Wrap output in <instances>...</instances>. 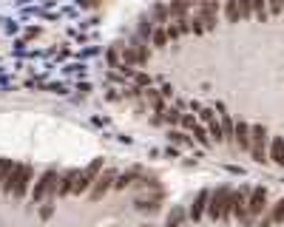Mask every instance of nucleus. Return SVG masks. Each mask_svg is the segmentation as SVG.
Returning <instances> with one entry per match:
<instances>
[{"mask_svg": "<svg viewBox=\"0 0 284 227\" xmlns=\"http://www.w3.org/2000/svg\"><path fill=\"white\" fill-rule=\"evenodd\" d=\"M159 94H162L165 99H170V97H173V88H170V85H162V91H159Z\"/></svg>", "mask_w": 284, "mask_h": 227, "instance_id": "c9c22d12", "label": "nucleus"}, {"mask_svg": "<svg viewBox=\"0 0 284 227\" xmlns=\"http://www.w3.org/2000/svg\"><path fill=\"white\" fill-rule=\"evenodd\" d=\"M207 216L213 221H227L233 216V191L222 184L216 191H210V202H207Z\"/></svg>", "mask_w": 284, "mask_h": 227, "instance_id": "f257e3e1", "label": "nucleus"}, {"mask_svg": "<svg viewBox=\"0 0 284 227\" xmlns=\"http://www.w3.org/2000/svg\"><path fill=\"white\" fill-rule=\"evenodd\" d=\"M154 31H156L154 17H151V14H142V17H139V23H136V37H139V40H145V43H151Z\"/></svg>", "mask_w": 284, "mask_h": 227, "instance_id": "4468645a", "label": "nucleus"}, {"mask_svg": "<svg viewBox=\"0 0 284 227\" xmlns=\"http://www.w3.org/2000/svg\"><path fill=\"white\" fill-rule=\"evenodd\" d=\"M99 173H102V156H97V159H94V162L88 165L85 170H80L77 184H74V196H83V193H88V191H91Z\"/></svg>", "mask_w": 284, "mask_h": 227, "instance_id": "39448f33", "label": "nucleus"}, {"mask_svg": "<svg viewBox=\"0 0 284 227\" xmlns=\"http://www.w3.org/2000/svg\"><path fill=\"white\" fill-rule=\"evenodd\" d=\"M253 14H256V17H259L262 23H267V17H270L267 0H253Z\"/></svg>", "mask_w": 284, "mask_h": 227, "instance_id": "393cba45", "label": "nucleus"}, {"mask_svg": "<svg viewBox=\"0 0 284 227\" xmlns=\"http://www.w3.org/2000/svg\"><path fill=\"white\" fill-rule=\"evenodd\" d=\"M270 134L264 125H250V154H253V159L259 165H267L270 162Z\"/></svg>", "mask_w": 284, "mask_h": 227, "instance_id": "7ed1b4c3", "label": "nucleus"}, {"mask_svg": "<svg viewBox=\"0 0 284 227\" xmlns=\"http://www.w3.org/2000/svg\"><path fill=\"white\" fill-rule=\"evenodd\" d=\"M131 49H134V54H136V65H145V63H148L151 49H148V43H145V40L134 37V43H131Z\"/></svg>", "mask_w": 284, "mask_h": 227, "instance_id": "6ab92c4d", "label": "nucleus"}, {"mask_svg": "<svg viewBox=\"0 0 284 227\" xmlns=\"http://www.w3.org/2000/svg\"><path fill=\"white\" fill-rule=\"evenodd\" d=\"M199 120H202V122H207V125H210V122L216 120V111H213V108H202V111H199Z\"/></svg>", "mask_w": 284, "mask_h": 227, "instance_id": "473e14b6", "label": "nucleus"}, {"mask_svg": "<svg viewBox=\"0 0 284 227\" xmlns=\"http://www.w3.org/2000/svg\"><path fill=\"white\" fill-rule=\"evenodd\" d=\"M207 202H210V191H199L196 199H193V205H191V210H188V219L191 221L202 219V216L207 213Z\"/></svg>", "mask_w": 284, "mask_h": 227, "instance_id": "1a4fd4ad", "label": "nucleus"}, {"mask_svg": "<svg viewBox=\"0 0 284 227\" xmlns=\"http://www.w3.org/2000/svg\"><path fill=\"white\" fill-rule=\"evenodd\" d=\"M207 134H210V142H216V145H222V142H225V134H222V122L213 120L210 125H207Z\"/></svg>", "mask_w": 284, "mask_h": 227, "instance_id": "a878e982", "label": "nucleus"}, {"mask_svg": "<svg viewBox=\"0 0 284 227\" xmlns=\"http://www.w3.org/2000/svg\"><path fill=\"white\" fill-rule=\"evenodd\" d=\"M168 139L173 142V145H182V148H188V145H191V139H188V136H185L182 131H170Z\"/></svg>", "mask_w": 284, "mask_h": 227, "instance_id": "cd10ccee", "label": "nucleus"}, {"mask_svg": "<svg viewBox=\"0 0 284 227\" xmlns=\"http://www.w3.org/2000/svg\"><path fill=\"white\" fill-rule=\"evenodd\" d=\"M191 134H193V139H196L199 145H202V148H210V145H213V142H210V134H207V128H202L199 122L193 125V131H191Z\"/></svg>", "mask_w": 284, "mask_h": 227, "instance_id": "b1692460", "label": "nucleus"}, {"mask_svg": "<svg viewBox=\"0 0 284 227\" xmlns=\"http://www.w3.org/2000/svg\"><path fill=\"white\" fill-rule=\"evenodd\" d=\"M151 17H154L156 26H168V23H170V9H168V3H154V6H151Z\"/></svg>", "mask_w": 284, "mask_h": 227, "instance_id": "dca6fc26", "label": "nucleus"}, {"mask_svg": "<svg viewBox=\"0 0 284 227\" xmlns=\"http://www.w3.org/2000/svg\"><path fill=\"white\" fill-rule=\"evenodd\" d=\"M142 170L139 168H131L125 170V173H117V182H114V191H125V187H131L134 182H139Z\"/></svg>", "mask_w": 284, "mask_h": 227, "instance_id": "2eb2a0df", "label": "nucleus"}, {"mask_svg": "<svg viewBox=\"0 0 284 227\" xmlns=\"http://www.w3.org/2000/svg\"><path fill=\"white\" fill-rule=\"evenodd\" d=\"M264 210H267V187H253L250 199H247V216L250 219H259Z\"/></svg>", "mask_w": 284, "mask_h": 227, "instance_id": "0eeeda50", "label": "nucleus"}, {"mask_svg": "<svg viewBox=\"0 0 284 227\" xmlns=\"http://www.w3.org/2000/svg\"><path fill=\"white\" fill-rule=\"evenodd\" d=\"M57 184H60V173L54 168L43 170V176L31 187V205H43L46 199H57Z\"/></svg>", "mask_w": 284, "mask_h": 227, "instance_id": "f03ea898", "label": "nucleus"}, {"mask_svg": "<svg viewBox=\"0 0 284 227\" xmlns=\"http://www.w3.org/2000/svg\"><path fill=\"white\" fill-rule=\"evenodd\" d=\"M162 117H165V122H168V125H176V122L182 120V114H179L176 108H165V114H162Z\"/></svg>", "mask_w": 284, "mask_h": 227, "instance_id": "7c9ffc66", "label": "nucleus"}, {"mask_svg": "<svg viewBox=\"0 0 284 227\" xmlns=\"http://www.w3.org/2000/svg\"><path fill=\"white\" fill-rule=\"evenodd\" d=\"M170 20H179V17H188L191 14V0H170Z\"/></svg>", "mask_w": 284, "mask_h": 227, "instance_id": "f3484780", "label": "nucleus"}, {"mask_svg": "<svg viewBox=\"0 0 284 227\" xmlns=\"http://www.w3.org/2000/svg\"><path fill=\"white\" fill-rule=\"evenodd\" d=\"M270 162L278 165V168H284V136H270Z\"/></svg>", "mask_w": 284, "mask_h": 227, "instance_id": "f8f14e48", "label": "nucleus"}, {"mask_svg": "<svg viewBox=\"0 0 284 227\" xmlns=\"http://www.w3.org/2000/svg\"><path fill=\"white\" fill-rule=\"evenodd\" d=\"M267 9H270V17H276V14L284 12V0H267Z\"/></svg>", "mask_w": 284, "mask_h": 227, "instance_id": "2f4dec72", "label": "nucleus"}, {"mask_svg": "<svg viewBox=\"0 0 284 227\" xmlns=\"http://www.w3.org/2000/svg\"><path fill=\"white\" fill-rule=\"evenodd\" d=\"M159 205H162V196H159V193H156V196H151V199H136V210H142V213L159 210Z\"/></svg>", "mask_w": 284, "mask_h": 227, "instance_id": "aec40b11", "label": "nucleus"}, {"mask_svg": "<svg viewBox=\"0 0 284 227\" xmlns=\"http://www.w3.org/2000/svg\"><path fill=\"white\" fill-rule=\"evenodd\" d=\"M273 224H284V196L278 199L276 205L262 216V221H259V227H273Z\"/></svg>", "mask_w": 284, "mask_h": 227, "instance_id": "9d476101", "label": "nucleus"}, {"mask_svg": "<svg viewBox=\"0 0 284 227\" xmlns=\"http://www.w3.org/2000/svg\"><path fill=\"white\" fill-rule=\"evenodd\" d=\"M114 182H117V170H111V168L102 170V173L97 176V182H94V187L88 191V199H91V202H99V199L114 187Z\"/></svg>", "mask_w": 284, "mask_h": 227, "instance_id": "423d86ee", "label": "nucleus"}, {"mask_svg": "<svg viewBox=\"0 0 284 227\" xmlns=\"http://www.w3.org/2000/svg\"><path fill=\"white\" fill-rule=\"evenodd\" d=\"M54 202H57V199H46V202H43L40 219H51V216H54Z\"/></svg>", "mask_w": 284, "mask_h": 227, "instance_id": "c756f323", "label": "nucleus"}, {"mask_svg": "<svg viewBox=\"0 0 284 227\" xmlns=\"http://www.w3.org/2000/svg\"><path fill=\"white\" fill-rule=\"evenodd\" d=\"M219 122H222V134H225V142H227V145H236V142H233V131H236V120H233V117H230V114H225V111H222Z\"/></svg>", "mask_w": 284, "mask_h": 227, "instance_id": "a211bd4d", "label": "nucleus"}, {"mask_svg": "<svg viewBox=\"0 0 284 227\" xmlns=\"http://www.w3.org/2000/svg\"><path fill=\"white\" fill-rule=\"evenodd\" d=\"M108 65L111 68H122V60H120V43H114L108 49Z\"/></svg>", "mask_w": 284, "mask_h": 227, "instance_id": "bb28decb", "label": "nucleus"}, {"mask_svg": "<svg viewBox=\"0 0 284 227\" xmlns=\"http://www.w3.org/2000/svg\"><path fill=\"white\" fill-rule=\"evenodd\" d=\"M179 125L188 128V131H193V125H196V117H191V114H182V120H179Z\"/></svg>", "mask_w": 284, "mask_h": 227, "instance_id": "f704fd0d", "label": "nucleus"}, {"mask_svg": "<svg viewBox=\"0 0 284 227\" xmlns=\"http://www.w3.org/2000/svg\"><path fill=\"white\" fill-rule=\"evenodd\" d=\"M77 176H80V170H65L63 176H60V184H57V199H65V196H71V193H74Z\"/></svg>", "mask_w": 284, "mask_h": 227, "instance_id": "9b49d317", "label": "nucleus"}, {"mask_svg": "<svg viewBox=\"0 0 284 227\" xmlns=\"http://www.w3.org/2000/svg\"><path fill=\"white\" fill-rule=\"evenodd\" d=\"M134 83H136V88H151V77H148V74H134Z\"/></svg>", "mask_w": 284, "mask_h": 227, "instance_id": "72a5a7b5", "label": "nucleus"}, {"mask_svg": "<svg viewBox=\"0 0 284 227\" xmlns=\"http://www.w3.org/2000/svg\"><path fill=\"white\" fill-rule=\"evenodd\" d=\"M185 219H188V210H185V207H173V210L168 213V221H165V227H182Z\"/></svg>", "mask_w": 284, "mask_h": 227, "instance_id": "412c9836", "label": "nucleus"}, {"mask_svg": "<svg viewBox=\"0 0 284 227\" xmlns=\"http://www.w3.org/2000/svg\"><path fill=\"white\" fill-rule=\"evenodd\" d=\"M31 179H34V168L28 162H17L14 168V179H12V196L14 199H23L31 187Z\"/></svg>", "mask_w": 284, "mask_h": 227, "instance_id": "20e7f679", "label": "nucleus"}, {"mask_svg": "<svg viewBox=\"0 0 284 227\" xmlns=\"http://www.w3.org/2000/svg\"><path fill=\"white\" fill-rule=\"evenodd\" d=\"M233 142L241 150H250V125L244 120H236V131H233Z\"/></svg>", "mask_w": 284, "mask_h": 227, "instance_id": "ddd939ff", "label": "nucleus"}, {"mask_svg": "<svg viewBox=\"0 0 284 227\" xmlns=\"http://www.w3.org/2000/svg\"><path fill=\"white\" fill-rule=\"evenodd\" d=\"M239 12H241V20H250L253 17V0H239Z\"/></svg>", "mask_w": 284, "mask_h": 227, "instance_id": "c85d7f7f", "label": "nucleus"}, {"mask_svg": "<svg viewBox=\"0 0 284 227\" xmlns=\"http://www.w3.org/2000/svg\"><path fill=\"white\" fill-rule=\"evenodd\" d=\"M225 14H227V23H241L239 0H225Z\"/></svg>", "mask_w": 284, "mask_h": 227, "instance_id": "4be33fe9", "label": "nucleus"}, {"mask_svg": "<svg viewBox=\"0 0 284 227\" xmlns=\"http://www.w3.org/2000/svg\"><path fill=\"white\" fill-rule=\"evenodd\" d=\"M168 31H165V26H156V31H154V37H151V46L154 49H168Z\"/></svg>", "mask_w": 284, "mask_h": 227, "instance_id": "5701e85b", "label": "nucleus"}, {"mask_svg": "<svg viewBox=\"0 0 284 227\" xmlns=\"http://www.w3.org/2000/svg\"><path fill=\"white\" fill-rule=\"evenodd\" d=\"M14 168H17V162H12V159H6V156H0V191L6 193V196H12Z\"/></svg>", "mask_w": 284, "mask_h": 227, "instance_id": "6e6552de", "label": "nucleus"}]
</instances>
